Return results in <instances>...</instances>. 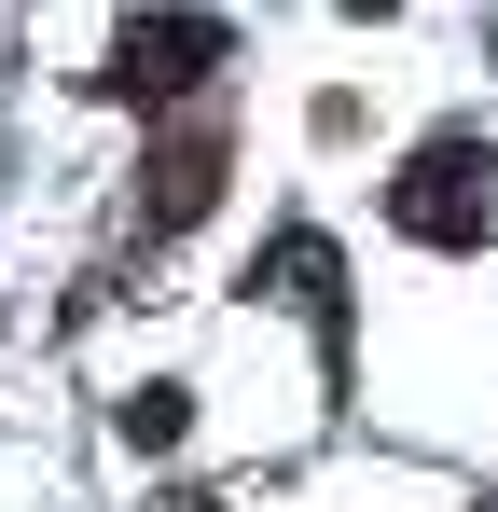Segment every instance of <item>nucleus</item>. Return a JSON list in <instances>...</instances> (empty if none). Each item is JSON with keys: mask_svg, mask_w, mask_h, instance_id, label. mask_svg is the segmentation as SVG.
I'll list each match as a JSON object with an SVG mask.
<instances>
[{"mask_svg": "<svg viewBox=\"0 0 498 512\" xmlns=\"http://www.w3.org/2000/svg\"><path fill=\"white\" fill-rule=\"evenodd\" d=\"M388 222H402L415 250H485V222H498V167H485V139H429V153L388 180Z\"/></svg>", "mask_w": 498, "mask_h": 512, "instance_id": "f257e3e1", "label": "nucleus"}, {"mask_svg": "<svg viewBox=\"0 0 498 512\" xmlns=\"http://www.w3.org/2000/svg\"><path fill=\"white\" fill-rule=\"evenodd\" d=\"M208 56H222V14H139L125 56H111V84H125V97H194Z\"/></svg>", "mask_w": 498, "mask_h": 512, "instance_id": "f03ea898", "label": "nucleus"}, {"mask_svg": "<svg viewBox=\"0 0 498 512\" xmlns=\"http://www.w3.org/2000/svg\"><path fill=\"white\" fill-rule=\"evenodd\" d=\"M180 429H194L180 388H139V402H125V443H180Z\"/></svg>", "mask_w": 498, "mask_h": 512, "instance_id": "7ed1b4c3", "label": "nucleus"}, {"mask_svg": "<svg viewBox=\"0 0 498 512\" xmlns=\"http://www.w3.org/2000/svg\"><path fill=\"white\" fill-rule=\"evenodd\" d=\"M346 14H388V0H346Z\"/></svg>", "mask_w": 498, "mask_h": 512, "instance_id": "20e7f679", "label": "nucleus"}]
</instances>
